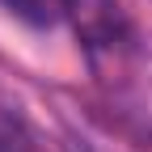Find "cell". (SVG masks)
<instances>
[{"mask_svg":"<svg viewBox=\"0 0 152 152\" xmlns=\"http://www.w3.org/2000/svg\"><path fill=\"white\" fill-rule=\"evenodd\" d=\"M17 21H26L34 30H55V26H64L76 17V4L80 0H0Z\"/></svg>","mask_w":152,"mask_h":152,"instance_id":"1","label":"cell"},{"mask_svg":"<svg viewBox=\"0 0 152 152\" xmlns=\"http://www.w3.org/2000/svg\"><path fill=\"white\" fill-rule=\"evenodd\" d=\"M0 152H21V148H17L13 140H4V135H0Z\"/></svg>","mask_w":152,"mask_h":152,"instance_id":"2","label":"cell"}]
</instances>
